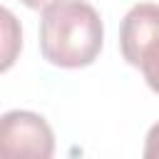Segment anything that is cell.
Here are the masks:
<instances>
[{
  "mask_svg": "<svg viewBox=\"0 0 159 159\" xmlns=\"http://www.w3.org/2000/svg\"><path fill=\"white\" fill-rule=\"evenodd\" d=\"M104 40L99 12L84 0H52L40 17V52L55 67H87Z\"/></svg>",
  "mask_w": 159,
  "mask_h": 159,
  "instance_id": "1",
  "label": "cell"
},
{
  "mask_svg": "<svg viewBox=\"0 0 159 159\" xmlns=\"http://www.w3.org/2000/svg\"><path fill=\"white\" fill-rule=\"evenodd\" d=\"M0 154L7 159H50L55 154V134L45 117L27 109L5 112L0 119Z\"/></svg>",
  "mask_w": 159,
  "mask_h": 159,
  "instance_id": "2",
  "label": "cell"
},
{
  "mask_svg": "<svg viewBox=\"0 0 159 159\" xmlns=\"http://www.w3.org/2000/svg\"><path fill=\"white\" fill-rule=\"evenodd\" d=\"M159 37V5L154 2H139L134 5L124 20H122V30H119V47L124 60L132 67H139L144 50Z\"/></svg>",
  "mask_w": 159,
  "mask_h": 159,
  "instance_id": "3",
  "label": "cell"
},
{
  "mask_svg": "<svg viewBox=\"0 0 159 159\" xmlns=\"http://www.w3.org/2000/svg\"><path fill=\"white\" fill-rule=\"evenodd\" d=\"M139 70H142V75H144L149 89L159 94V37L144 50L142 62H139Z\"/></svg>",
  "mask_w": 159,
  "mask_h": 159,
  "instance_id": "4",
  "label": "cell"
},
{
  "mask_svg": "<svg viewBox=\"0 0 159 159\" xmlns=\"http://www.w3.org/2000/svg\"><path fill=\"white\" fill-rule=\"evenodd\" d=\"M2 27H5V50H2V70H7L15 60V50L20 47V30L10 10H2Z\"/></svg>",
  "mask_w": 159,
  "mask_h": 159,
  "instance_id": "5",
  "label": "cell"
},
{
  "mask_svg": "<svg viewBox=\"0 0 159 159\" xmlns=\"http://www.w3.org/2000/svg\"><path fill=\"white\" fill-rule=\"evenodd\" d=\"M144 157L147 159H159V122L149 129L147 144H144Z\"/></svg>",
  "mask_w": 159,
  "mask_h": 159,
  "instance_id": "6",
  "label": "cell"
},
{
  "mask_svg": "<svg viewBox=\"0 0 159 159\" xmlns=\"http://www.w3.org/2000/svg\"><path fill=\"white\" fill-rule=\"evenodd\" d=\"M22 5H27V7H32V10H40V7H47L52 0H20Z\"/></svg>",
  "mask_w": 159,
  "mask_h": 159,
  "instance_id": "7",
  "label": "cell"
}]
</instances>
